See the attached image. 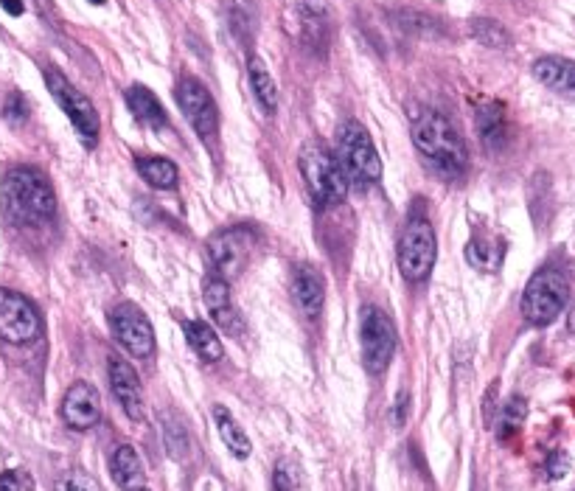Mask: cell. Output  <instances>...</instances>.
<instances>
[{"label": "cell", "instance_id": "cell-5", "mask_svg": "<svg viewBox=\"0 0 575 491\" xmlns=\"http://www.w3.org/2000/svg\"><path fill=\"white\" fill-rule=\"evenodd\" d=\"M570 298V284L559 270H539L522 292V315L531 326H547L559 318Z\"/></svg>", "mask_w": 575, "mask_h": 491}, {"label": "cell", "instance_id": "cell-9", "mask_svg": "<svg viewBox=\"0 0 575 491\" xmlns=\"http://www.w3.org/2000/svg\"><path fill=\"white\" fill-rule=\"evenodd\" d=\"M256 242H259V233L253 231L250 225H233V228H225V231H216L208 239L205 253H208V261H211L216 275L230 281V278H236L245 270Z\"/></svg>", "mask_w": 575, "mask_h": 491}, {"label": "cell", "instance_id": "cell-23", "mask_svg": "<svg viewBox=\"0 0 575 491\" xmlns=\"http://www.w3.org/2000/svg\"><path fill=\"white\" fill-rule=\"evenodd\" d=\"M214 421H216V433L222 438V444L236 455V458H250V438L245 435V427H239V421L233 419V413H230L228 407L216 405L214 407Z\"/></svg>", "mask_w": 575, "mask_h": 491}, {"label": "cell", "instance_id": "cell-8", "mask_svg": "<svg viewBox=\"0 0 575 491\" xmlns=\"http://www.w3.org/2000/svg\"><path fill=\"white\" fill-rule=\"evenodd\" d=\"M360 346L362 362L371 374H382L396 354L399 346V332L396 323L376 306H365L360 318Z\"/></svg>", "mask_w": 575, "mask_h": 491}, {"label": "cell", "instance_id": "cell-37", "mask_svg": "<svg viewBox=\"0 0 575 491\" xmlns=\"http://www.w3.org/2000/svg\"><path fill=\"white\" fill-rule=\"evenodd\" d=\"M141 491H146V489H141Z\"/></svg>", "mask_w": 575, "mask_h": 491}, {"label": "cell", "instance_id": "cell-16", "mask_svg": "<svg viewBox=\"0 0 575 491\" xmlns=\"http://www.w3.org/2000/svg\"><path fill=\"white\" fill-rule=\"evenodd\" d=\"M289 289H292V301L303 312V318H317L320 315L323 301H326V281H323L317 267H312V264L295 267Z\"/></svg>", "mask_w": 575, "mask_h": 491}, {"label": "cell", "instance_id": "cell-26", "mask_svg": "<svg viewBox=\"0 0 575 491\" xmlns=\"http://www.w3.org/2000/svg\"><path fill=\"white\" fill-rule=\"evenodd\" d=\"M469 34H472L480 45L497 48V51H505V48L511 45V34L505 31L503 23L489 20V17H475V20H469Z\"/></svg>", "mask_w": 575, "mask_h": 491}, {"label": "cell", "instance_id": "cell-15", "mask_svg": "<svg viewBox=\"0 0 575 491\" xmlns=\"http://www.w3.org/2000/svg\"><path fill=\"white\" fill-rule=\"evenodd\" d=\"M110 385H113L115 399L121 402L124 413L132 421L144 419V390H141V379L135 374L130 362L121 357H110Z\"/></svg>", "mask_w": 575, "mask_h": 491}, {"label": "cell", "instance_id": "cell-17", "mask_svg": "<svg viewBox=\"0 0 575 491\" xmlns=\"http://www.w3.org/2000/svg\"><path fill=\"white\" fill-rule=\"evenodd\" d=\"M202 298H205V306H208L211 318L216 320V326H219L222 332L233 334V337H239V334H242V320H239V312H236V306H233L230 287L225 278H219V275L205 278Z\"/></svg>", "mask_w": 575, "mask_h": 491}, {"label": "cell", "instance_id": "cell-19", "mask_svg": "<svg viewBox=\"0 0 575 491\" xmlns=\"http://www.w3.org/2000/svg\"><path fill=\"white\" fill-rule=\"evenodd\" d=\"M110 469H113V480L124 491L144 489V463H141V455L130 444H121L115 449L113 458H110Z\"/></svg>", "mask_w": 575, "mask_h": 491}, {"label": "cell", "instance_id": "cell-29", "mask_svg": "<svg viewBox=\"0 0 575 491\" xmlns=\"http://www.w3.org/2000/svg\"><path fill=\"white\" fill-rule=\"evenodd\" d=\"M0 491H34V477L23 469H9L0 475Z\"/></svg>", "mask_w": 575, "mask_h": 491}, {"label": "cell", "instance_id": "cell-12", "mask_svg": "<svg viewBox=\"0 0 575 491\" xmlns=\"http://www.w3.org/2000/svg\"><path fill=\"white\" fill-rule=\"evenodd\" d=\"M115 340L130 351L132 357H149L155 351V329L135 304L115 306L110 315Z\"/></svg>", "mask_w": 575, "mask_h": 491}, {"label": "cell", "instance_id": "cell-7", "mask_svg": "<svg viewBox=\"0 0 575 491\" xmlns=\"http://www.w3.org/2000/svg\"><path fill=\"white\" fill-rule=\"evenodd\" d=\"M45 85H48V93L54 96V102L59 104V110L71 118V124L76 127V132H79L82 144L96 146L101 124L93 102L87 99L82 90H76V87L65 79V73L54 71V68L45 71Z\"/></svg>", "mask_w": 575, "mask_h": 491}, {"label": "cell", "instance_id": "cell-28", "mask_svg": "<svg viewBox=\"0 0 575 491\" xmlns=\"http://www.w3.org/2000/svg\"><path fill=\"white\" fill-rule=\"evenodd\" d=\"M57 491H101V489L93 477L85 475V472H79V469H73V472H68V475L59 480Z\"/></svg>", "mask_w": 575, "mask_h": 491}, {"label": "cell", "instance_id": "cell-34", "mask_svg": "<svg viewBox=\"0 0 575 491\" xmlns=\"http://www.w3.org/2000/svg\"><path fill=\"white\" fill-rule=\"evenodd\" d=\"M0 6H3L12 17L23 15V3H20V0H0Z\"/></svg>", "mask_w": 575, "mask_h": 491}, {"label": "cell", "instance_id": "cell-32", "mask_svg": "<svg viewBox=\"0 0 575 491\" xmlns=\"http://www.w3.org/2000/svg\"><path fill=\"white\" fill-rule=\"evenodd\" d=\"M295 483H292V475H289L287 461H281L275 466V491H292Z\"/></svg>", "mask_w": 575, "mask_h": 491}, {"label": "cell", "instance_id": "cell-24", "mask_svg": "<svg viewBox=\"0 0 575 491\" xmlns=\"http://www.w3.org/2000/svg\"><path fill=\"white\" fill-rule=\"evenodd\" d=\"M247 76H250V87H253L261 107L267 113H275L278 110V87H275L273 73L267 71V65L259 57H253L247 62Z\"/></svg>", "mask_w": 575, "mask_h": 491}, {"label": "cell", "instance_id": "cell-2", "mask_svg": "<svg viewBox=\"0 0 575 491\" xmlns=\"http://www.w3.org/2000/svg\"><path fill=\"white\" fill-rule=\"evenodd\" d=\"M413 144L418 146V152L424 158L430 160L432 169L444 177H460L469 166V152H466L463 138L452 127V121L441 113H424V116L416 118Z\"/></svg>", "mask_w": 575, "mask_h": 491}, {"label": "cell", "instance_id": "cell-1", "mask_svg": "<svg viewBox=\"0 0 575 491\" xmlns=\"http://www.w3.org/2000/svg\"><path fill=\"white\" fill-rule=\"evenodd\" d=\"M0 200L15 225H43L57 214V194L48 177L29 166H17L3 177Z\"/></svg>", "mask_w": 575, "mask_h": 491}, {"label": "cell", "instance_id": "cell-10", "mask_svg": "<svg viewBox=\"0 0 575 491\" xmlns=\"http://www.w3.org/2000/svg\"><path fill=\"white\" fill-rule=\"evenodd\" d=\"M40 329H43V320L37 306L20 292L0 287V340L12 346H26L40 337Z\"/></svg>", "mask_w": 575, "mask_h": 491}, {"label": "cell", "instance_id": "cell-22", "mask_svg": "<svg viewBox=\"0 0 575 491\" xmlns=\"http://www.w3.org/2000/svg\"><path fill=\"white\" fill-rule=\"evenodd\" d=\"M183 332H186L188 346L194 348V354H200V360L205 362H219L225 348H222V340L219 334L205 323V320H186L183 323Z\"/></svg>", "mask_w": 575, "mask_h": 491}, {"label": "cell", "instance_id": "cell-20", "mask_svg": "<svg viewBox=\"0 0 575 491\" xmlns=\"http://www.w3.org/2000/svg\"><path fill=\"white\" fill-rule=\"evenodd\" d=\"M127 107L130 113L144 127L149 130H163L166 127V113H163V104L158 102V96L152 90H146L144 85H132L127 87Z\"/></svg>", "mask_w": 575, "mask_h": 491}, {"label": "cell", "instance_id": "cell-33", "mask_svg": "<svg viewBox=\"0 0 575 491\" xmlns=\"http://www.w3.org/2000/svg\"><path fill=\"white\" fill-rule=\"evenodd\" d=\"M567 466H570V461H567V455H564V452H556V455L550 458V463H547V472H550V477L556 480V477H564V472H567Z\"/></svg>", "mask_w": 575, "mask_h": 491}, {"label": "cell", "instance_id": "cell-27", "mask_svg": "<svg viewBox=\"0 0 575 491\" xmlns=\"http://www.w3.org/2000/svg\"><path fill=\"white\" fill-rule=\"evenodd\" d=\"M528 416V402L525 399H519V396H511L503 407V419H500V435L508 438L511 433H517L519 427H522V421Z\"/></svg>", "mask_w": 575, "mask_h": 491}, {"label": "cell", "instance_id": "cell-36", "mask_svg": "<svg viewBox=\"0 0 575 491\" xmlns=\"http://www.w3.org/2000/svg\"><path fill=\"white\" fill-rule=\"evenodd\" d=\"M93 3H104V0H93Z\"/></svg>", "mask_w": 575, "mask_h": 491}, {"label": "cell", "instance_id": "cell-21", "mask_svg": "<svg viewBox=\"0 0 575 491\" xmlns=\"http://www.w3.org/2000/svg\"><path fill=\"white\" fill-rule=\"evenodd\" d=\"M477 135L486 152H500L508 144V121L500 104H489L477 113Z\"/></svg>", "mask_w": 575, "mask_h": 491}, {"label": "cell", "instance_id": "cell-35", "mask_svg": "<svg viewBox=\"0 0 575 491\" xmlns=\"http://www.w3.org/2000/svg\"><path fill=\"white\" fill-rule=\"evenodd\" d=\"M567 332L575 334V304L570 306V315H567Z\"/></svg>", "mask_w": 575, "mask_h": 491}, {"label": "cell", "instance_id": "cell-3", "mask_svg": "<svg viewBox=\"0 0 575 491\" xmlns=\"http://www.w3.org/2000/svg\"><path fill=\"white\" fill-rule=\"evenodd\" d=\"M334 155L343 166L348 186L371 188L382 180V160L360 121H343L334 141Z\"/></svg>", "mask_w": 575, "mask_h": 491}, {"label": "cell", "instance_id": "cell-18", "mask_svg": "<svg viewBox=\"0 0 575 491\" xmlns=\"http://www.w3.org/2000/svg\"><path fill=\"white\" fill-rule=\"evenodd\" d=\"M533 76L559 96H575V62L564 57H542L533 62Z\"/></svg>", "mask_w": 575, "mask_h": 491}, {"label": "cell", "instance_id": "cell-13", "mask_svg": "<svg viewBox=\"0 0 575 491\" xmlns=\"http://www.w3.org/2000/svg\"><path fill=\"white\" fill-rule=\"evenodd\" d=\"M62 419L71 430H90L101 419V396L99 390L87 382H76L68 388L62 399Z\"/></svg>", "mask_w": 575, "mask_h": 491}, {"label": "cell", "instance_id": "cell-31", "mask_svg": "<svg viewBox=\"0 0 575 491\" xmlns=\"http://www.w3.org/2000/svg\"><path fill=\"white\" fill-rule=\"evenodd\" d=\"M466 259L472 261L475 264L477 270H486L491 264V250H489V245L486 242H472V245L466 247Z\"/></svg>", "mask_w": 575, "mask_h": 491}, {"label": "cell", "instance_id": "cell-14", "mask_svg": "<svg viewBox=\"0 0 575 491\" xmlns=\"http://www.w3.org/2000/svg\"><path fill=\"white\" fill-rule=\"evenodd\" d=\"M295 15H298L303 45L323 54L331 40V15L326 3L323 0H295Z\"/></svg>", "mask_w": 575, "mask_h": 491}, {"label": "cell", "instance_id": "cell-25", "mask_svg": "<svg viewBox=\"0 0 575 491\" xmlns=\"http://www.w3.org/2000/svg\"><path fill=\"white\" fill-rule=\"evenodd\" d=\"M138 172L149 186L155 188H174L177 186V166L169 158H138Z\"/></svg>", "mask_w": 575, "mask_h": 491}, {"label": "cell", "instance_id": "cell-30", "mask_svg": "<svg viewBox=\"0 0 575 491\" xmlns=\"http://www.w3.org/2000/svg\"><path fill=\"white\" fill-rule=\"evenodd\" d=\"M3 116H6V121H12V124H23V121L29 118V104H26V99H23L17 90L9 93L6 107H3Z\"/></svg>", "mask_w": 575, "mask_h": 491}, {"label": "cell", "instance_id": "cell-4", "mask_svg": "<svg viewBox=\"0 0 575 491\" xmlns=\"http://www.w3.org/2000/svg\"><path fill=\"white\" fill-rule=\"evenodd\" d=\"M298 169L312 200L317 205L343 203L348 194V180H345L343 166L337 155L331 152L323 141H306L298 155Z\"/></svg>", "mask_w": 575, "mask_h": 491}, {"label": "cell", "instance_id": "cell-11", "mask_svg": "<svg viewBox=\"0 0 575 491\" xmlns=\"http://www.w3.org/2000/svg\"><path fill=\"white\" fill-rule=\"evenodd\" d=\"M174 96H177V104H180L183 116L191 124V130L197 132L200 138H205V141L216 138V132H219V110H216L214 96L208 93V87L197 82V79H191V76H183L177 82Z\"/></svg>", "mask_w": 575, "mask_h": 491}, {"label": "cell", "instance_id": "cell-6", "mask_svg": "<svg viewBox=\"0 0 575 491\" xmlns=\"http://www.w3.org/2000/svg\"><path fill=\"white\" fill-rule=\"evenodd\" d=\"M438 245H435V231L424 217H410L404 225L402 239H399V270L410 281L418 284L430 278L435 267Z\"/></svg>", "mask_w": 575, "mask_h": 491}]
</instances>
